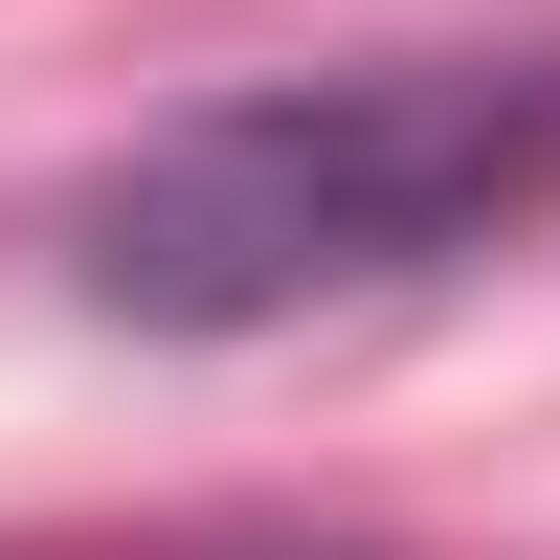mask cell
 <instances>
[{
	"label": "cell",
	"instance_id": "1",
	"mask_svg": "<svg viewBox=\"0 0 560 560\" xmlns=\"http://www.w3.org/2000/svg\"><path fill=\"white\" fill-rule=\"evenodd\" d=\"M538 202H560L538 45H382V68H269L158 113L68 202V292L113 337H269L337 292H427V269L516 247Z\"/></svg>",
	"mask_w": 560,
	"mask_h": 560
}]
</instances>
